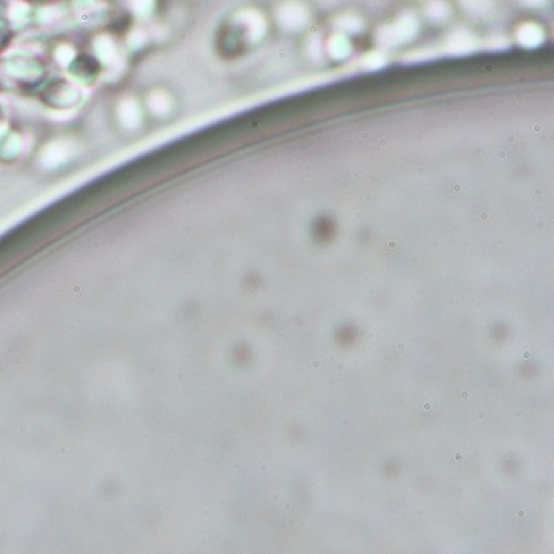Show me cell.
<instances>
[{
  "mask_svg": "<svg viewBox=\"0 0 554 554\" xmlns=\"http://www.w3.org/2000/svg\"><path fill=\"white\" fill-rule=\"evenodd\" d=\"M417 27H418L417 19L411 15H405L403 19L398 20L396 24L383 28V31L380 32V39L381 42H385V44L388 45L408 42L410 37H413L414 33H417Z\"/></svg>",
  "mask_w": 554,
  "mask_h": 554,
  "instance_id": "6da1fadb",
  "label": "cell"
},
{
  "mask_svg": "<svg viewBox=\"0 0 554 554\" xmlns=\"http://www.w3.org/2000/svg\"><path fill=\"white\" fill-rule=\"evenodd\" d=\"M276 17H278V22L283 25L285 28H289V31H298V28H301L306 22H308L310 14H308V10L301 6V3L287 2L278 8V14H276Z\"/></svg>",
  "mask_w": 554,
  "mask_h": 554,
  "instance_id": "7a4b0ae2",
  "label": "cell"
},
{
  "mask_svg": "<svg viewBox=\"0 0 554 554\" xmlns=\"http://www.w3.org/2000/svg\"><path fill=\"white\" fill-rule=\"evenodd\" d=\"M518 40L526 47H536L543 42V31L536 24H524L518 31Z\"/></svg>",
  "mask_w": 554,
  "mask_h": 554,
  "instance_id": "3957f363",
  "label": "cell"
},
{
  "mask_svg": "<svg viewBox=\"0 0 554 554\" xmlns=\"http://www.w3.org/2000/svg\"><path fill=\"white\" fill-rule=\"evenodd\" d=\"M328 50L331 53V57L335 58H343L346 57L348 53H350V42L345 35H335L330 39V44H328Z\"/></svg>",
  "mask_w": 554,
  "mask_h": 554,
  "instance_id": "277c9868",
  "label": "cell"
},
{
  "mask_svg": "<svg viewBox=\"0 0 554 554\" xmlns=\"http://www.w3.org/2000/svg\"><path fill=\"white\" fill-rule=\"evenodd\" d=\"M450 14V8H448L446 3L443 0H435V2L428 3L426 6V15L430 17L431 20H444Z\"/></svg>",
  "mask_w": 554,
  "mask_h": 554,
  "instance_id": "5b68a950",
  "label": "cell"
},
{
  "mask_svg": "<svg viewBox=\"0 0 554 554\" xmlns=\"http://www.w3.org/2000/svg\"><path fill=\"white\" fill-rule=\"evenodd\" d=\"M339 27L346 32H358L360 28H362V22H360L356 17H350V19H348V17H343L342 22H339Z\"/></svg>",
  "mask_w": 554,
  "mask_h": 554,
  "instance_id": "8992f818",
  "label": "cell"
},
{
  "mask_svg": "<svg viewBox=\"0 0 554 554\" xmlns=\"http://www.w3.org/2000/svg\"><path fill=\"white\" fill-rule=\"evenodd\" d=\"M524 3H528V6H539V3H543L544 0H523Z\"/></svg>",
  "mask_w": 554,
  "mask_h": 554,
  "instance_id": "52a82bcc",
  "label": "cell"
}]
</instances>
